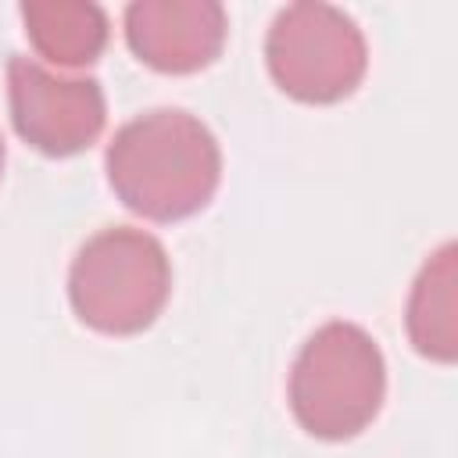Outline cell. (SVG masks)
Here are the masks:
<instances>
[{
	"mask_svg": "<svg viewBox=\"0 0 458 458\" xmlns=\"http://www.w3.org/2000/svg\"><path fill=\"white\" fill-rule=\"evenodd\" d=\"M104 165L114 197L150 222L197 215L222 179L218 140L179 107H157L125 122L111 136Z\"/></svg>",
	"mask_w": 458,
	"mask_h": 458,
	"instance_id": "cell-1",
	"label": "cell"
},
{
	"mask_svg": "<svg viewBox=\"0 0 458 458\" xmlns=\"http://www.w3.org/2000/svg\"><path fill=\"white\" fill-rule=\"evenodd\" d=\"M386 365L376 340L354 322L315 329L290 369V411L318 440L358 437L383 404Z\"/></svg>",
	"mask_w": 458,
	"mask_h": 458,
	"instance_id": "cell-2",
	"label": "cell"
},
{
	"mask_svg": "<svg viewBox=\"0 0 458 458\" xmlns=\"http://www.w3.org/2000/svg\"><path fill=\"white\" fill-rule=\"evenodd\" d=\"M172 265L157 236L111 225L89 236L68 272V301L82 326L104 336L143 333L165 308Z\"/></svg>",
	"mask_w": 458,
	"mask_h": 458,
	"instance_id": "cell-3",
	"label": "cell"
},
{
	"mask_svg": "<svg viewBox=\"0 0 458 458\" xmlns=\"http://www.w3.org/2000/svg\"><path fill=\"white\" fill-rule=\"evenodd\" d=\"M265 61L276 86L301 104H336L351 97L369 68L361 29L329 4L283 7L272 18Z\"/></svg>",
	"mask_w": 458,
	"mask_h": 458,
	"instance_id": "cell-4",
	"label": "cell"
},
{
	"mask_svg": "<svg viewBox=\"0 0 458 458\" xmlns=\"http://www.w3.org/2000/svg\"><path fill=\"white\" fill-rule=\"evenodd\" d=\"M7 100L18 136L47 157H72L86 150L107 122L97 79H68L18 54L7 61Z\"/></svg>",
	"mask_w": 458,
	"mask_h": 458,
	"instance_id": "cell-5",
	"label": "cell"
},
{
	"mask_svg": "<svg viewBox=\"0 0 458 458\" xmlns=\"http://www.w3.org/2000/svg\"><path fill=\"white\" fill-rule=\"evenodd\" d=\"M125 43L154 72H200L225 43V7L215 0H136L125 7Z\"/></svg>",
	"mask_w": 458,
	"mask_h": 458,
	"instance_id": "cell-6",
	"label": "cell"
},
{
	"mask_svg": "<svg viewBox=\"0 0 458 458\" xmlns=\"http://www.w3.org/2000/svg\"><path fill=\"white\" fill-rule=\"evenodd\" d=\"M21 21L36 54L61 68L93 64L107 47V14L89 0L21 4Z\"/></svg>",
	"mask_w": 458,
	"mask_h": 458,
	"instance_id": "cell-7",
	"label": "cell"
},
{
	"mask_svg": "<svg viewBox=\"0 0 458 458\" xmlns=\"http://www.w3.org/2000/svg\"><path fill=\"white\" fill-rule=\"evenodd\" d=\"M454 243H444L419 272L408 297L411 347L440 365L458 358V315H454Z\"/></svg>",
	"mask_w": 458,
	"mask_h": 458,
	"instance_id": "cell-8",
	"label": "cell"
},
{
	"mask_svg": "<svg viewBox=\"0 0 458 458\" xmlns=\"http://www.w3.org/2000/svg\"><path fill=\"white\" fill-rule=\"evenodd\" d=\"M0 175H4V136H0Z\"/></svg>",
	"mask_w": 458,
	"mask_h": 458,
	"instance_id": "cell-9",
	"label": "cell"
}]
</instances>
